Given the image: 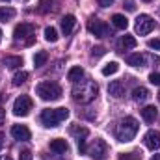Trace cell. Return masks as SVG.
<instances>
[{"label": "cell", "mask_w": 160, "mask_h": 160, "mask_svg": "<svg viewBox=\"0 0 160 160\" xmlns=\"http://www.w3.org/2000/svg\"><path fill=\"white\" fill-rule=\"evenodd\" d=\"M99 93V86L93 80H80V84L77 82V86L73 88V99L80 102V104H88L91 102Z\"/></svg>", "instance_id": "6da1fadb"}, {"label": "cell", "mask_w": 160, "mask_h": 160, "mask_svg": "<svg viewBox=\"0 0 160 160\" xmlns=\"http://www.w3.org/2000/svg\"><path fill=\"white\" fill-rule=\"evenodd\" d=\"M138 121L134 119V118H125V119L119 121V125H118V130H116V138L119 140L121 143H127V142H130L134 136H136V132H138Z\"/></svg>", "instance_id": "7a4b0ae2"}, {"label": "cell", "mask_w": 160, "mask_h": 160, "mask_svg": "<svg viewBox=\"0 0 160 160\" xmlns=\"http://www.w3.org/2000/svg\"><path fill=\"white\" fill-rule=\"evenodd\" d=\"M69 118V110L67 108H54V110H43L41 112V123L48 128H54L58 127L62 121H65Z\"/></svg>", "instance_id": "3957f363"}, {"label": "cell", "mask_w": 160, "mask_h": 160, "mask_svg": "<svg viewBox=\"0 0 160 160\" xmlns=\"http://www.w3.org/2000/svg\"><path fill=\"white\" fill-rule=\"evenodd\" d=\"M36 93L39 95L43 101H58L62 97V88L56 82L45 80V82H39L36 86Z\"/></svg>", "instance_id": "277c9868"}, {"label": "cell", "mask_w": 160, "mask_h": 160, "mask_svg": "<svg viewBox=\"0 0 160 160\" xmlns=\"http://www.w3.org/2000/svg\"><path fill=\"white\" fill-rule=\"evenodd\" d=\"M34 34H36V26L30 24V22H21V24H17L15 30H13V38L17 41L26 39L24 41L26 45H30V43L34 41Z\"/></svg>", "instance_id": "5b68a950"}, {"label": "cell", "mask_w": 160, "mask_h": 160, "mask_svg": "<svg viewBox=\"0 0 160 160\" xmlns=\"http://www.w3.org/2000/svg\"><path fill=\"white\" fill-rule=\"evenodd\" d=\"M86 155H89L93 160H104L106 155H108V145H106V142L101 140V138H97V140L86 149Z\"/></svg>", "instance_id": "8992f818"}, {"label": "cell", "mask_w": 160, "mask_h": 160, "mask_svg": "<svg viewBox=\"0 0 160 160\" xmlns=\"http://www.w3.org/2000/svg\"><path fill=\"white\" fill-rule=\"evenodd\" d=\"M32 106H34L32 99H30L28 95H21V97H17L15 102H13V114L19 116V118H24V116L30 114Z\"/></svg>", "instance_id": "52a82bcc"}, {"label": "cell", "mask_w": 160, "mask_h": 160, "mask_svg": "<svg viewBox=\"0 0 160 160\" xmlns=\"http://www.w3.org/2000/svg\"><path fill=\"white\" fill-rule=\"evenodd\" d=\"M136 34H140V36H147L149 32H153V28H155V21L149 17V15H140L138 19H136Z\"/></svg>", "instance_id": "ba28073f"}, {"label": "cell", "mask_w": 160, "mask_h": 160, "mask_svg": "<svg viewBox=\"0 0 160 160\" xmlns=\"http://www.w3.org/2000/svg\"><path fill=\"white\" fill-rule=\"evenodd\" d=\"M88 30H89L95 38H106L108 32H110L108 24H106L104 21H99V19H91V21L88 22Z\"/></svg>", "instance_id": "9c48e42d"}, {"label": "cell", "mask_w": 160, "mask_h": 160, "mask_svg": "<svg viewBox=\"0 0 160 160\" xmlns=\"http://www.w3.org/2000/svg\"><path fill=\"white\" fill-rule=\"evenodd\" d=\"M11 136L19 142H28L32 138V132L26 125H13L11 127Z\"/></svg>", "instance_id": "30bf717a"}, {"label": "cell", "mask_w": 160, "mask_h": 160, "mask_svg": "<svg viewBox=\"0 0 160 160\" xmlns=\"http://www.w3.org/2000/svg\"><path fill=\"white\" fill-rule=\"evenodd\" d=\"M143 143L147 149L155 151V149H160V132L158 130H149L145 136H143Z\"/></svg>", "instance_id": "8fae6325"}, {"label": "cell", "mask_w": 160, "mask_h": 160, "mask_svg": "<svg viewBox=\"0 0 160 160\" xmlns=\"http://www.w3.org/2000/svg\"><path fill=\"white\" fill-rule=\"evenodd\" d=\"M75 24H77V19H75V15H65V17H62V21H60L62 32H63L65 36H69V34L73 32Z\"/></svg>", "instance_id": "7c38bea8"}, {"label": "cell", "mask_w": 160, "mask_h": 160, "mask_svg": "<svg viewBox=\"0 0 160 160\" xmlns=\"http://www.w3.org/2000/svg\"><path fill=\"white\" fill-rule=\"evenodd\" d=\"M108 93H110L114 99H121V97L125 95V86L121 84L119 80H114V82H110V86H108Z\"/></svg>", "instance_id": "4fadbf2b"}, {"label": "cell", "mask_w": 160, "mask_h": 160, "mask_svg": "<svg viewBox=\"0 0 160 160\" xmlns=\"http://www.w3.org/2000/svg\"><path fill=\"white\" fill-rule=\"evenodd\" d=\"M50 151H54V153H67L69 151V145H67V142L65 140H62V138H56V140H52L50 142Z\"/></svg>", "instance_id": "5bb4252c"}, {"label": "cell", "mask_w": 160, "mask_h": 160, "mask_svg": "<svg viewBox=\"0 0 160 160\" xmlns=\"http://www.w3.org/2000/svg\"><path fill=\"white\" fill-rule=\"evenodd\" d=\"M132 99H134L136 102H145V101L149 99V89L143 88V86L134 88V91H132Z\"/></svg>", "instance_id": "9a60e30c"}, {"label": "cell", "mask_w": 160, "mask_h": 160, "mask_svg": "<svg viewBox=\"0 0 160 160\" xmlns=\"http://www.w3.org/2000/svg\"><path fill=\"white\" fill-rule=\"evenodd\" d=\"M84 78V69L82 67H71L69 69V73H67V80L69 82H73V84H77V82H80V80Z\"/></svg>", "instance_id": "2e32d148"}, {"label": "cell", "mask_w": 160, "mask_h": 160, "mask_svg": "<svg viewBox=\"0 0 160 160\" xmlns=\"http://www.w3.org/2000/svg\"><path fill=\"white\" fill-rule=\"evenodd\" d=\"M112 24H114L118 30H127L128 19H127L125 15H121V13H116V15H112Z\"/></svg>", "instance_id": "e0dca14e"}, {"label": "cell", "mask_w": 160, "mask_h": 160, "mask_svg": "<svg viewBox=\"0 0 160 160\" xmlns=\"http://www.w3.org/2000/svg\"><path fill=\"white\" fill-rule=\"evenodd\" d=\"M88 134H89V130H88L86 127H80V125H73V127H71V136H75L77 142H78V140H86Z\"/></svg>", "instance_id": "ac0fdd59"}, {"label": "cell", "mask_w": 160, "mask_h": 160, "mask_svg": "<svg viewBox=\"0 0 160 160\" xmlns=\"http://www.w3.org/2000/svg\"><path fill=\"white\" fill-rule=\"evenodd\" d=\"M127 63L132 67H143L145 65V56L143 54H130L127 58Z\"/></svg>", "instance_id": "d6986e66"}, {"label": "cell", "mask_w": 160, "mask_h": 160, "mask_svg": "<svg viewBox=\"0 0 160 160\" xmlns=\"http://www.w3.org/2000/svg\"><path fill=\"white\" fill-rule=\"evenodd\" d=\"M2 62H4V65L9 67V69H17V67L22 65V58H21V56H6Z\"/></svg>", "instance_id": "ffe728a7"}, {"label": "cell", "mask_w": 160, "mask_h": 160, "mask_svg": "<svg viewBox=\"0 0 160 160\" xmlns=\"http://www.w3.org/2000/svg\"><path fill=\"white\" fill-rule=\"evenodd\" d=\"M157 116H158V112H157L155 106H145V108L142 110V118L147 121V123H153V121L157 119Z\"/></svg>", "instance_id": "44dd1931"}, {"label": "cell", "mask_w": 160, "mask_h": 160, "mask_svg": "<svg viewBox=\"0 0 160 160\" xmlns=\"http://www.w3.org/2000/svg\"><path fill=\"white\" fill-rule=\"evenodd\" d=\"M56 0H41L38 4V11L39 13H48V11H54L56 9Z\"/></svg>", "instance_id": "7402d4cb"}, {"label": "cell", "mask_w": 160, "mask_h": 160, "mask_svg": "<svg viewBox=\"0 0 160 160\" xmlns=\"http://www.w3.org/2000/svg\"><path fill=\"white\" fill-rule=\"evenodd\" d=\"M136 45H138V41H136L134 36H123V38L119 39V47L125 48V50H127V48H134Z\"/></svg>", "instance_id": "603a6c76"}, {"label": "cell", "mask_w": 160, "mask_h": 160, "mask_svg": "<svg viewBox=\"0 0 160 160\" xmlns=\"http://www.w3.org/2000/svg\"><path fill=\"white\" fill-rule=\"evenodd\" d=\"M15 17V9L13 8H0V22H8Z\"/></svg>", "instance_id": "cb8c5ba5"}, {"label": "cell", "mask_w": 160, "mask_h": 160, "mask_svg": "<svg viewBox=\"0 0 160 160\" xmlns=\"http://www.w3.org/2000/svg\"><path fill=\"white\" fill-rule=\"evenodd\" d=\"M47 60H48V54H47L45 50H39V52L34 54V65H36V67H43V65L47 63Z\"/></svg>", "instance_id": "d4e9b609"}, {"label": "cell", "mask_w": 160, "mask_h": 160, "mask_svg": "<svg viewBox=\"0 0 160 160\" xmlns=\"http://www.w3.org/2000/svg\"><path fill=\"white\" fill-rule=\"evenodd\" d=\"M118 71H119V63H118V62H110V63H106V65L102 67V75H104V77L116 75Z\"/></svg>", "instance_id": "484cf974"}, {"label": "cell", "mask_w": 160, "mask_h": 160, "mask_svg": "<svg viewBox=\"0 0 160 160\" xmlns=\"http://www.w3.org/2000/svg\"><path fill=\"white\" fill-rule=\"evenodd\" d=\"M45 39L48 41V43H56V41H58V32H56V28H52V26L45 28Z\"/></svg>", "instance_id": "4316f807"}, {"label": "cell", "mask_w": 160, "mask_h": 160, "mask_svg": "<svg viewBox=\"0 0 160 160\" xmlns=\"http://www.w3.org/2000/svg\"><path fill=\"white\" fill-rule=\"evenodd\" d=\"M28 73L26 71H19V73H15V77H13V86H21V84H24L26 80H28Z\"/></svg>", "instance_id": "83f0119b"}, {"label": "cell", "mask_w": 160, "mask_h": 160, "mask_svg": "<svg viewBox=\"0 0 160 160\" xmlns=\"http://www.w3.org/2000/svg\"><path fill=\"white\" fill-rule=\"evenodd\" d=\"M119 160H142V155H138V153H123V155H119Z\"/></svg>", "instance_id": "f1b7e54d"}, {"label": "cell", "mask_w": 160, "mask_h": 160, "mask_svg": "<svg viewBox=\"0 0 160 160\" xmlns=\"http://www.w3.org/2000/svg\"><path fill=\"white\" fill-rule=\"evenodd\" d=\"M104 52H106L104 47H93L91 48V56L93 58H101V56H104Z\"/></svg>", "instance_id": "f546056e"}, {"label": "cell", "mask_w": 160, "mask_h": 160, "mask_svg": "<svg viewBox=\"0 0 160 160\" xmlns=\"http://www.w3.org/2000/svg\"><path fill=\"white\" fill-rule=\"evenodd\" d=\"M147 47L153 48V50H160V39H149L147 41Z\"/></svg>", "instance_id": "4dcf8cb0"}, {"label": "cell", "mask_w": 160, "mask_h": 160, "mask_svg": "<svg viewBox=\"0 0 160 160\" xmlns=\"http://www.w3.org/2000/svg\"><path fill=\"white\" fill-rule=\"evenodd\" d=\"M149 82L155 84V86H160V73H151L149 75Z\"/></svg>", "instance_id": "1f68e13d"}, {"label": "cell", "mask_w": 160, "mask_h": 160, "mask_svg": "<svg viewBox=\"0 0 160 160\" xmlns=\"http://www.w3.org/2000/svg\"><path fill=\"white\" fill-rule=\"evenodd\" d=\"M19 160H32V153H30V151H22V153L19 155Z\"/></svg>", "instance_id": "d6a6232c"}, {"label": "cell", "mask_w": 160, "mask_h": 160, "mask_svg": "<svg viewBox=\"0 0 160 160\" xmlns=\"http://www.w3.org/2000/svg\"><path fill=\"white\" fill-rule=\"evenodd\" d=\"M114 2H116V0H99V6H101V8H110Z\"/></svg>", "instance_id": "836d02e7"}, {"label": "cell", "mask_w": 160, "mask_h": 160, "mask_svg": "<svg viewBox=\"0 0 160 160\" xmlns=\"http://www.w3.org/2000/svg\"><path fill=\"white\" fill-rule=\"evenodd\" d=\"M125 6H127V9H128V11H134V8H136L132 0H127V2H125Z\"/></svg>", "instance_id": "e575fe53"}, {"label": "cell", "mask_w": 160, "mask_h": 160, "mask_svg": "<svg viewBox=\"0 0 160 160\" xmlns=\"http://www.w3.org/2000/svg\"><path fill=\"white\" fill-rule=\"evenodd\" d=\"M4 119H6V112L2 110V106H0V125L4 123Z\"/></svg>", "instance_id": "d590c367"}, {"label": "cell", "mask_w": 160, "mask_h": 160, "mask_svg": "<svg viewBox=\"0 0 160 160\" xmlns=\"http://www.w3.org/2000/svg\"><path fill=\"white\" fill-rule=\"evenodd\" d=\"M151 160H160V153H158V155H153V158H151Z\"/></svg>", "instance_id": "8d00e7d4"}, {"label": "cell", "mask_w": 160, "mask_h": 160, "mask_svg": "<svg viewBox=\"0 0 160 160\" xmlns=\"http://www.w3.org/2000/svg\"><path fill=\"white\" fill-rule=\"evenodd\" d=\"M2 101H4V95L0 93V106H2Z\"/></svg>", "instance_id": "74e56055"}, {"label": "cell", "mask_w": 160, "mask_h": 160, "mask_svg": "<svg viewBox=\"0 0 160 160\" xmlns=\"http://www.w3.org/2000/svg\"><path fill=\"white\" fill-rule=\"evenodd\" d=\"M0 160H11V158H9V157H2Z\"/></svg>", "instance_id": "f35d334b"}, {"label": "cell", "mask_w": 160, "mask_h": 160, "mask_svg": "<svg viewBox=\"0 0 160 160\" xmlns=\"http://www.w3.org/2000/svg\"><path fill=\"white\" fill-rule=\"evenodd\" d=\"M0 39H2V30H0Z\"/></svg>", "instance_id": "ab89813d"}, {"label": "cell", "mask_w": 160, "mask_h": 160, "mask_svg": "<svg viewBox=\"0 0 160 160\" xmlns=\"http://www.w3.org/2000/svg\"><path fill=\"white\" fill-rule=\"evenodd\" d=\"M158 101H160V91H158Z\"/></svg>", "instance_id": "60d3db41"}, {"label": "cell", "mask_w": 160, "mask_h": 160, "mask_svg": "<svg viewBox=\"0 0 160 160\" xmlns=\"http://www.w3.org/2000/svg\"><path fill=\"white\" fill-rule=\"evenodd\" d=\"M143 2H151V0H143Z\"/></svg>", "instance_id": "b9f144b4"}, {"label": "cell", "mask_w": 160, "mask_h": 160, "mask_svg": "<svg viewBox=\"0 0 160 160\" xmlns=\"http://www.w3.org/2000/svg\"><path fill=\"white\" fill-rule=\"evenodd\" d=\"M4 2H9V0H4Z\"/></svg>", "instance_id": "7bdbcfd3"}]
</instances>
